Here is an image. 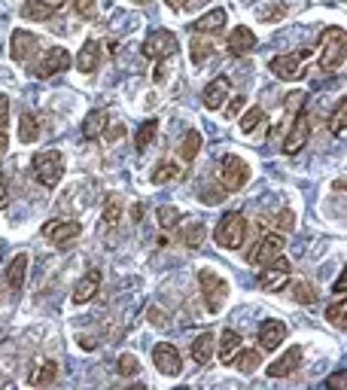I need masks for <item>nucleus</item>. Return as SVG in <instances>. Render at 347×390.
Wrapping results in <instances>:
<instances>
[{
    "instance_id": "26",
    "label": "nucleus",
    "mask_w": 347,
    "mask_h": 390,
    "mask_svg": "<svg viewBox=\"0 0 347 390\" xmlns=\"http://www.w3.org/2000/svg\"><path fill=\"white\" fill-rule=\"evenodd\" d=\"M229 366H234L244 375H250V372H256V369L262 366V357H259V351H238L229 360Z\"/></svg>"
},
{
    "instance_id": "56",
    "label": "nucleus",
    "mask_w": 347,
    "mask_h": 390,
    "mask_svg": "<svg viewBox=\"0 0 347 390\" xmlns=\"http://www.w3.org/2000/svg\"><path fill=\"white\" fill-rule=\"evenodd\" d=\"M135 4H140V6H147V4H152V0H135Z\"/></svg>"
},
{
    "instance_id": "48",
    "label": "nucleus",
    "mask_w": 347,
    "mask_h": 390,
    "mask_svg": "<svg viewBox=\"0 0 347 390\" xmlns=\"http://www.w3.org/2000/svg\"><path fill=\"white\" fill-rule=\"evenodd\" d=\"M244 107H247V98H234L232 104H229V110H226V116H238Z\"/></svg>"
},
{
    "instance_id": "20",
    "label": "nucleus",
    "mask_w": 347,
    "mask_h": 390,
    "mask_svg": "<svg viewBox=\"0 0 347 390\" xmlns=\"http://www.w3.org/2000/svg\"><path fill=\"white\" fill-rule=\"evenodd\" d=\"M253 49H256V34H253L250 28L238 25L229 34V52L232 55H247V52H253Z\"/></svg>"
},
{
    "instance_id": "41",
    "label": "nucleus",
    "mask_w": 347,
    "mask_h": 390,
    "mask_svg": "<svg viewBox=\"0 0 347 390\" xmlns=\"http://www.w3.org/2000/svg\"><path fill=\"white\" fill-rule=\"evenodd\" d=\"M295 229V213L292 211H280L278 217H274V232H292Z\"/></svg>"
},
{
    "instance_id": "14",
    "label": "nucleus",
    "mask_w": 347,
    "mask_h": 390,
    "mask_svg": "<svg viewBox=\"0 0 347 390\" xmlns=\"http://www.w3.org/2000/svg\"><path fill=\"white\" fill-rule=\"evenodd\" d=\"M311 49H302L299 55H274L268 61V70L278 79H299L302 77V58H308Z\"/></svg>"
},
{
    "instance_id": "34",
    "label": "nucleus",
    "mask_w": 347,
    "mask_h": 390,
    "mask_svg": "<svg viewBox=\"0 0 347 390\" xmlns=\"http://www.w3.org/2000/svg\"><path fill=\"white\" fill-rule=\"evenodd\" d=\"M177 177H180V171H177L174 162H159V165L152 168V174H149L152 183H165V180H177Z\"/></svg>"
},
{
    "instance_id": "10",
    "label": "nucleus",
    "mask_w": 347,
    "mask_h": 390,
    "mask_svg": "<svg viewBox=\"0 0 347 390\" xmlns=\"http://www.w3.org/2000/svg\"><path fill=\"white\" fill-rule=\"evenodd\" d=\"M283 253V235L280 232H268V235H262V238L253 244V250L247 253V262L250 265H265V262H271L274 256H280Z\"/></svg>"
},
{
    "instance_id": "37",
    "label": "nucleus",
    "mask_w": 347,
    "mask_h": 390,
    "mask_svg": "<svg viewBox=\"0 0 347 390\" xmlns=\"http://www.w3.org/2000/svg\"><path fill=\"white\" fill-rule=\"evenodd\" d=\"M116 372L122 378H135L140 372V363H137V357L135 354H122L119 357V363H116Z\"/></svg>"
},
{
    "instance_id": "6",
    "label": "nucleus",
    "mask_w": 347,
    "mask_h": 390,
    "mask_svg": "<svg viewBox=\"0 0 347 390\" xmlns=\"http://www.w3.org/2000/svg\"><path fill=\"white\" fill-rule=\"evenodd\" d=\"M220 174H222V186H226V192H238L241 186H247L250 180V165L244 162L241 156H222L220 162Z\"/></svg>"
},
{
    "instance_id": "35",
    "label": "nucleus",
    "mask_w": 347,
    "mask_h": 390,
    "mask_svg": "<svg viewBox=\"0 0 347 390\" xmlns=\"http://www.w3.org/2000/svg\"><path fill=\"white\" fill-rule=\"evenodd\" d=\"M262 119H265V110H262V107L247 110V113L241 116V131H244V135H253V131L259 128V122H262Z\"/></svg>"
},
{
    "instance_id": "54",
    "label": "nucleus",
    "mask_w": 347,
    "mask_h": 390,
    "mask_svg": "<svg viewBox=\"0 0 347 390\" xmlns=\"http://www.w3.org/2000/svg\"><path fill=\"white\" fill-rule=\"evenodd\" d=\"M79 342H83V345H79L83 351H95V345H98V342H89V338H79Z\"/></svg>"
},
{
    "instance_id": "49",
    "label": "nucleus",
    "mask_w": 347,
    "mask_h": 390,
    "mask_svg": "<svg viewBox=\"0 0 347 390\" xmlns=\"http://www.w3.org/2000/svg\"><path fill=\"white\" fill-rule=\"evenodd\" d=\"M9 204V186H6V177L0 174V211H4Z\"/></svg>"
},
{
    "instance_id": "13",
    "label": "nucleus",
    "mask_w": 347,
    "mask_h": 390,
    "mask_svg": "<svg viewBox=\"0 0 347 390\" xmlns=\"http://www.w3.org/2000/svg\"><path fill=\"white\" fill-rule=\"evenodd\" d=\"M152 363H156V369L161 375L168 378H177L183 372V360H180V351L168 342H159L156 347H152Z\"/></svg>"
},
{
    "instance_id": "29",
    "label": "nucleus",
    "mask_w": 347,
    "mask_h": 390,
    "mask_svg": "<svg viewBox=\"0 0 347 390\" xmlns=\"http://www.w3.org/2000/svg\"><path fill=\"white\" fill-rule=\"evenodd\" d=\"M156 135H159V122H156V119H147L144 126L137 128V138H135L137 152H147V150L152 147V140H156Z\"/></svg>"
},
{
    "instance_id": "50",
    "label": "nucleus",
    "mask_w": 347,
    "mask_h": 390,
    "mask_svg": "<svg viewBox=\"0 0 347 390\" xmlns=\"http://www.w3.org/2000/svg\"><path fill=\"white\" fill-rule=\"evenodd\" d=\"M326 387H344V372H335L326 378Z\"/></svg>"
},
{
    "instance_id": "51",
    "label": "nucleus",
    "mask_w": 347,
    "mask_h": 390,
    "mask_svg": "<svg viewBox=\"0 0 347 390\" xmlns=\"http://www.w3.org/2000/svg\"><path fill=\"white\" fill-rule=\"evenodd\" d=\"M332 293H335V296H341V293H344V272L339 274V281L332 284Z\"/></svg>"
},
{
    "instance_id": "9",
    "label": "nucleus",
    "mask_w": 347,
    "mask_h": 390,
    "mask_svg": "<svg viewBox=\"0 0 347 390\" xmlns=\"http://www.w3.org/2000/svg\"><path fill=\"white\" fill-rule=\"evenodd\" d=\"M79 235H83V225L76 220H49L43 225V238L52 241L55 247H67L70 241H76Z\"/></svg>"
},
{
    "instance_id": "5",
    "label": "nucleus",
    "mask_w": 347,
    "mask_h": 390,
    "mask_svg": "<svg viewBox=\"0 0 347 390\" xmlns=\"http://www.w3.org/2000/svg\"><path fill=\"white\" fill-rule=\"evenodd\" d=\"M290 274H292L290 260H283V256H274L271 262L262 265V272H259V286H262V290H268V293H280L283 286L290 284Z\"/></svg>"
},
{
    "instance_id": "18",
    "label": "nucleus",
    "mask_w": 347,
    "mask_h": 390,
    "mask_svg": "<svg viewBox=\"0 0 347 390\" xmlns=\"http://www.w3.org/2000/svg\"><path fill=\"white\" fill-rule=\"evenodd\" d=\"M98 286H101V272L98 269H89L86 278H79L76 286H74V302L76 305L91 302V299H95V293H98Z\"/></svg>"
},
{
    "instance_id": "24",
    "label": "nucleus",
    "mask_w": 347,
    "mask_h": 390,
    "mask_svg": "<svg viewBox=\"0 0 347 390\" xmlns=\"http://www.w3.org/2000/svg\"><path fill=\"white\" fill-rule=\"evenodd\" d=\"M192 360H195L198 366H207L210 357H213V347H217V338H213L210 333H201L198 338H192Z\"/></svg>"
},
{
    "instance_id": "36",
    "label": "nucleus",
    "mask_w": 347,
    "mask_h": 390,
    "mask_svg": "<svg viewBox=\"0 0 347 390\" xmlns=\"http://www.w3.org/2000/svg\"><path fill=\"white\" fill-rule=\"evenodd\" d=\"M344 119H347V101L341 98L339 107H335V113H332V119H329V131L335 138H344Z\"/></svg>"
},
{
    "instance_id": "55",
    "label": "nucleus",
    "mask_w": 347,
    "mask_h": 390,
    "mask_svg": "<svg viewBox=\"0 0 347 390\" xmlns=\"http://www.w3.org/2000/svg\"><path fill=\"white\" fill-rule=\"evenodd\" d=\"M140 213H144V208H140V204H135V208H131V217L140 220Z\"/></svg>"
},
{
    "instance_id": "45",
    "label": "nucleus",
    "mask_w": 347,
    "mask_h": 390,
    "mask_svg": "<svg viewBox=\"0 0 347 390\" xmlns=\"http://www.w3.org/2000/svg\"><path fill=\"white\" fill-rule=\"evenodd\" d=\"M9 126V98L0 95V131H6Z\"/></svg>"
},
{
    "instance_id": "19",
    "label": "nucleus",
    "mask_w": 347,
    "mask_h": 390,
    "mask_svg": "<svg viewBox=\"0 0 347 390\" xmlns=\"http://www.w3.org/2000/svg\"><path fill=\"white\" fill-rule=\"evenodd\" d=\"M222 28H226V9H220V6L192 22L195 34H222Z\"/></svg>"
},
{
    "instance_id": "25",
    "label": "nucleus",
    "mask_w": 347,
    "mask_h": 390,
    "mask_svg": "<svg viewBox=\"0 0 347 390\" xmlns=\"http://www.w3.org/2000/svg\"><path fill=\"white\" fill-rule=\"evenodd\" d=\"M25 278H28V253H16L6 269V284L13 286V290H22Z\"/></svg>"
},
{
    "instance_id": "52",
    "label": "nucleus",
    "mask_w": 347,
    "mask_h": 390,
    "mask_svg": "<svg viewBox=\"0 0 347 390\" xmlns=\"http://www.w3.org/2000/svg\"><path fill=\"white\" fill-rule=\"evenodd\" d=\"M149 321L156 323V326H161V314H159V308H149Z\"/></svg>"
},
{
    "instance_id": "32",
    "label": "nucleus",
    "mask_w": 347,
    "mask_h": 390,
    "mask_svg": "<svg viewBox=\"0 0 347 390\" xmlns=\"http://www.w3.org/2000/svg\"><path fill=\"white\" fill-rule=\"evenodd\" d=\"M290 299L299 302V305H314V302H317V290H314L308 281H295L290 286Z\"/></svg>"
},
{
    "instance_id": "17",
    "label": "nucleus",
    "mask_w": 347,
    "mask_h": 390,
    "mask_svg": "<svg viewBox=\"0 0 347 390\" xmlns=\"http://www.w3.org/2000/svg\"><path fill=\"white\" fill-rule=\"evenodd\" d=\"M58 381V363L55 360H40L37 366H30L28 372V384L30 387H46Z\"/></svg>"
},
{
    "instance_id": "31",
    "label": "nucleus",
    "mask_w": 347,
    "mask_h": 390,
    "mask_svg": "<svg viewBox=\"0 0 347 390\" xmlns=\"http://www.w3.org/2000/svg\"><path fill=\"white\" fill-rule=\"evenodd\" d=\"M40 138V122L34 113H22V122H18V140L22 143H34Z\"/></svg>"
},
{
    "instance_id": "15",
    "label": "nucleus",
    "mask_w": 347,
    "mask_h": 390,
    "mask_svg": "<svg viewBox=\"0 0 347 390\" xmlns=\"http://www.w3.org/2000/svg\"><path fill=\"white\" fill-rule=\"evenodd\" d=\"M229 91H232L229 77H217V79H210L207 89H204V95H201V104L207 107V110H222V107H226Z\"/></svg>"
},
{
    "instance_id": "28",
    "label": "nucleus",
    "mask_w": 347,
    "mask_h": 390,
    "mask_svg": "<svg viewBox=\"0 0 347 390\" xmlns=\"http://www.w3.org/2000/svg\"><path fill=\"white\" fill-rule=\"evenodd\" d=\"M238 351H241V335L234 333V330H226V333L220 335V360L229 363Z\"/></svg>"
},
{
    "instance_id": "16",
    "label": "nucleus",
    "mask_w": 347,
    "mask_h": 390,
    "mask_svg": "<svg viewBox=\"0 0 347 390\" xmlns=\"http://www.w3.org/2000/svg\"><path fill=\"white\" fill-rule=\"evenodd\" d=\"M283 338H287V323L283 321H265L259 326V347L262 351H278Z\"/></svg>"
},
{
    "instance_id": "43",
    "label": "nucleus",
    "mask_w": 347,
    "mask_h": 390,
    "mask_svg": "<svg viewBox=\"0 0 347 390\" xmlns=\"http://www.w3.org/2000/svg\"><path fill=\"white\" fill-rule=\"evenodd\" d=\"M222 199H226V186H217V189L210 186V189L201 192V201H204V204H220Z\"/></svg>"
},
{
    "instance_id": "39",
    "label": "nucleus",
    "mask_w": 347,
    "mask_h": 390,
    "mask_svg": "<svg viewBox=\"0 0 347 390\" xmlns=\"http://www.w3.org/2000/svg\"><path fill=\"white\" fill-rule=\"evenodd\" d=\"M156 217H159V225H161V229H174V225L180 223V211L171 208V204H161Z\"/></svg>"
},
{
    "instance_id": "30",
    "label": "nucleus",
    "mask_w": 347,
    "mask_h": 390,
    "mask_svg": "<svg viewBox=\"0 0 347 390\" xmlns=\"http://www.w3.org/2000/svg\"><path fill=\"white\" fill-rule=\"evenodd\" d=\"M201 152V131H186V135H183V143H180V159L183 162H192Z\"/></svg>"
},
{
    "instance_id": "53",
    "label": "nucleus",
    "mask_w": 347,
    "mask_h": 390,
    "mask_svg": "<svg viewBox=\"0 0 347 390\" xmlns=\"http://www.w3.org/2000/svg\"><path fill=\"white\" fill-rule=\"evenodd\" d=\"M6 131H0V159H4V152H6Z\"/></svg>"
},
{
    "instance_id": "46",
    "label": "nucleus",
    "mask_w": 347,
    "mask_h": 390,
    "mask_svg": "<svg viewBox=\"0 0 347 390\" xmlns=\"http://www.w3.org/2000/svg\"><path fill=\"white\" fill-rule=\"evenodd\" d=\"M125 138V126L122 122H113V126H107V140L113 143V140H122Z\"/></svg>"
},
{
    "instance_id": "8",
    "label": "nucleus",
    "mask_w": 347,
    "mask_h": 390,
    "mask_svg": "<svg viewBox=\"0 0 347 390\" xmlns=\"http://www.w3.org/2000/svg\"><path fill=\"white\" fill-rule=\"evenodd\" d=\"M67 67H70V52H67V49L64 46H49L46 55L30 67V74H34L37 79H49V77H55V74H61V70H67Z\"/></svg>"
},
{
    "instance_id": "27",
    "label": "nucleus",
    "mask_w": 347,
    "mask_h": 390,
    "mask_svg": "<svg viewBox=\"0 0 347 390\" xmlns=\"http://www.w3.org/2000/svg\"><path fill=\"white\" fill-rule=\"evenodd\" d=\"M104 128H107V113L104 110H91L86 116V122H83V135L89 140H95V138L104 135Z\"/></svg>"
},
{
    "instance_id": "11",
    "label": "nucleus",
    "mask_w": 347,
    "mask_h": 390,
    "mask_svg": "<svg viewBox=\"0 0 347 390\" xmlns=\"http://www.w3.org/2000/svg\"><path fill=\"white\" fill-rule=\"evenodd\" d=\"M308 138H311V119H308V113L305 110H299L290 122L287 140H283V152H287V156H295V152L308 143Z\"/></svg>"
},
{
    "instance_id": "12",
    "label": "nucleus",
    "mask_w": 347,
    "mask_h": 390,
    "mask_svg": "<svg viewBox=\"0 0 347 390\" xmlns=\"http://www.w3.org/2000/svg\"><path fill=\"white\" fill-rule=\"evenodd\" d=\"M40 49V40L37 34H30V30H13V37H9V58L16 61V65H25V61H30L37 55Z\"/></svg>"
},
{
    "instance_id": "21",
    "label": "nucleus",
    "mask_w": 347,
    "mask_h": 390,
    "mask_svg": "<svg viewBox=\"0 0 347 390\" xmlns=\"http://www.w3.org/2000/svg\"><path fill=\"white\" fill-rule=\"evenodd\" d=\"M299 366H302V347H299V345H292L278 363H271V366H268V375H271V378H287V375L295 372Z\"/></svg>"
},
{
    "instance_id": "33",
    "label": "nucleus",
    "mask_w": 347,
    "mask_h": 390,
    "mask_svg": "<svg viewBox=\"0 0 347 390\" xmlns=\"http://www.w3.org/2000/svg\"><path fill=\"white\" fill-rule=\"evenodd\" d=\"M183 244H186L189 250H195V247H201V241H204V223L201 220H195V223H189L186 229H183Z\"/></svg>"
},
{
    "instance_id": "2",
    "label": "nucleus",
    "mask_w": 347,
    "mask_h": 390,
    "mask_svg": "<svg viewBox=\"0 0 347 390\" xmlns=\"http://www.w3.org/2000/svg\"><path fill=\"white\" fill-rule=\"evenodd\" d=\"M30 168H34V177H37L40 186L55 189L61 183V177H64V156H61L58 150L37 152L34 162H30Z\"/></svg>"
},
{
    "instance_id": "4",
    "label": "nucleus",
    "mask_w": 347,
    "mask_h": 390,
    "mask_svg": "<svg viewBox=\"0 0 347 390\" xmlns=\"http://www.w3.org/2000/svg\"><path fill=\"white\" fill-rule=\"evenodd\" d=\"M244 238H247V220L241 211H229L217 225V244L226 250H238Z\"/></svg>"
},
{
    "instance_id": "42",
    "label": "nucleus",
    "mask_w": 347,
    "mask_h": 390,
    "mask_svg": "<svg viewBox=\"0 0 347 390\" xmlns=\"http://www.w3.org/2000/svg\"><path fill=\"white\" fill-rule=\"evenodd\" d=\"M74 9L83 18H95L98 16V4H95V0H74Z\"/></svg>"
},
{
    "instance_id": "44",
    "label": "nucleus",
    "mask_w": 347,
    "mask_h": 390,
    "mask_svg": "<svg viewBox=\"0 0 347 390\" xmlns=\"http://www.w3.org/2000/svg\"><path fill=\"white\" fill-rule=\"evenodd\" d=\"M119 213H122V208H119V201H116V199H110V204H107V211H104V223H107V225H116V223H119Z\"/></svg>"
},
{
    "instance_id": "40",
    "label": "nucleus",
    "mask_w": 347,
    "mask_h": 390,
    "mask_svg": "<svg viewBox=\"0 0 347 390\" xmlns=\"http://www.w3.org/2000/svg\"><path fill=\"white\" fill-rule=\"evenodd\" d=\"M210 52H213V43H207V40H192V46H189L192 65H201V61L207 58Z\"/></svg>"
},
{
    "instance_id": "1",
    "label": "nucleus",
    "mask_w": 347,
    "mask_h": 390,
    "mask_svg": "<svg viewBox=\"0 0 347 390\" xmlns=\"http://www.w3.org/2000/svg\"><path fill=\"white\" fill-rule=\"evenodd\" d=\"M344 49H347V34L344 28H326L320 34V70L332 74V70L344 67Z\"/></svg>"
},
{
    "instance_id": "3",
    "label": "nucleus",
    "mask_w": 347,
    "mask_h": 390,
    "mask_svg": "<svg viewBox=\"0 0 347 390\" xmlns=\"http://www.w3.org/2000/svg\"><path fill=\"white\" fill-rule=\"evenodd\" d=\"M198 284H201V299H204V308H207L210 314H217L222 305L229 299V284L220 278L217 272L210 269H201L198 272Z\"/></svg>"
},
{
    "instance_id": "47",
    "label": "nucleus",
    "mask_w": 347,
    "mask_h": 390,
    "mask_svg": "<svg viewBox=\"0 0 347 390\" xmlns=\"http://www.w3.org/2000/svg\"><path fill=\"white\" fill-rule=\"evenodd\" d=\"M165 4L171 9H186V6H201V4H207V0H165Z\"/></svg>"
},
{
    "instance_id": "7",
    "label": "nucleus",
    "mask_w": 347,
    "mask_h": 390,
    "mask_svg": "<svg viewBox=\"0 0 347 390\" xmlns=\"http://www.w3.org/2000/svg\"><path fill=\"white\" fill-rule=\"evenodd\" d=\"M180 49V40L174 30L168 28H159V30H152V34L147 37V43H144V55L147 58H156V61H165L171 58L174 52Z\"/></svg>"
},
{
    "instance_id": "38",
    "label": "nucleus",
    "mask_w": 347,
    "mask_h": 390,
    "mask_svg": "<svg viewBox=\"0 0 347 390\" xmlns=\"http://www.w3.org/2000/svg\"><path fill=\"white\" fill-rule=\"evenodd\" d=\"M344 311H347L344 296H339V302H332L329 308H326V321H329L332 326H339V330H344Z\"/></svg>"
},
{
    "instance_id": "23",
    "label": "nucleus",
    "mask_w": 347,
    "mask_h": 390,
    "mask_svg": "<svg viewBox=\"0 0 347 390\" xmlns=\"http://www.w3.org/2000/svg\"><path fill=\"white\" fill-rule=\"evenodd\" d=\"M98 65H101V43L89 40V43L79 49V55H76V70H79V74H95Z\"/></svg>"
},
{
    "instance_id": "22",
    "label": "nucleus",
    "mask_w": 347,
    "mask_h": 390,
    "mask_svg": "<svg viewBox=\"0 0 347 390\" xmlns=\"http://www.w3.org/2000/svg\"><path fill=\"white\" fill-rule=\"evenodd\" d=\"M58 0H28L22 6V16L25 18H34V22H46V18H52L58 13Z\"/></svg>"
}]
</instances>
